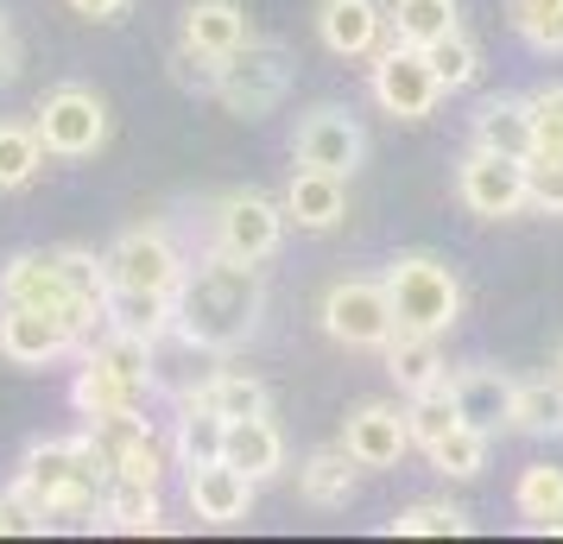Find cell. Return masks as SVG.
<instances>
[{"label":"cell","instance_id":"15","mask_svg":"<svg viewBox=\"0 0 563 544\" xmlns=\"http://www.w3.org/2000/svg\"><path fill=\"white\" fill-rule=\"evenodd\" d=\"M342 443H349V456H355L361 468H399V463H406V449H411L406 406H386V399L355 406L349 424H342Z\"/></svg>","mask_w":563,"mask_h":544},{"label":"cell","instance_id":"38","mask_svg":"<svg viewBox=\"0 0 563 544\" xmlns=\"http://www.w3.org/2000/svg\"><path fill=\"white\" fill-rule=\"evenodd\" d=\"M431 52V70H437V82L443 89H468V82L482 77V45L468 38V32H450V38H437V45H424Z\"/></svg>","mask_w":563,"mask_h":544},{"label":"cell","instance_id":"16","mask_svg":"<svg viewBox=\"0 0 563 544\" xmlns=\"http://www.w3.org/2000/svg\"><path fill=\"white\" fill-rule=\"evenodd\" d=\"M450 392H456L462 424H475V431H487V437L512 431V392H519L512 374L482 367V362H475V367H450Z\"/></svg>","mask_w":563,"mask_h":544},{"label":"cell","instance_id":"33","mask_svg":"<svg viewBox=\"0 0 563 544\" xmlns=\"http://www.w3.org/2000/svg\"><path fill=\"white\" fill-rule=\"evenodd\" d=\"M45 140H38V127H26V121H0V197L7 190H26L38 171H45Z\"/></svg>","mask_w":563,"mask_h":544},{"label":"cell","instance_id":"13","mask_svg":"<svg viewBox=\"0 0 563 544\" xmlns=\"http://www.w3.org/2000/svg\"><path fill=\"white\" fill-rule=\"evenodd\" d=\"M70 348H89L77 323H64L57 311H32V304H0V362L45 367L64 362Z\"/></svg>","mask_w":563,"mask_h":544},{"label":"cell","instance_id":"2","mask_svg":"<svg viewBox=\"0 0 563 544\" xmlns=\"http://www.w3.org/2000/svg\"><path fill=\"white\" fill-rule=\"evenodd\" d=\"M266 317V279L254 259L234 254H203L178 286V336H190V348L209 355H234L260 336Z\"/></svg>","mask_w":563,"mask_h":544},{"label":"cell","instance_id":"25","mask_svg":"<svg viewBox=\"0 0 563 544\" xmlns=\"http://www.w3.org/2000/svg\"><path fill=\"white\" fill-rule=\"evenodd\" d=\"M108 330H128V336H172L178 330V291H108Z\"/></svg>","mask_w":563,"mask_h":544},{"label":"cell","instance_id":"11","mask_svg":"<svg viewBox=\"0 0 563 544\" xmlns=\"http://www.w3.org/2000/svg\"><path fill=\"white\" fill-rule=\"evenodd\" d=\"M102 259H108V286L114 291H178L184 273H190L165 229H128Z\"/></svg>","mask_w":563,"mask_h":544},{"label":"cell","instance_id":"9","mask_svg":"<svg viewBox=\"0 0 563 544\" xmlns=\"http://www.w3.org/2000/svg\"><path fill=\"white\" fill-rule=\"evenodd\" d=\"M456 197H462V209L482 215V222H507L519 209H532L526 203V158L468 146L462 165H456Z\"/></svg>","mask_w":563,"mask_h":544},{"label":"cell","instance_id":"27","mask_svg":"<svg viewBox=\"0 0 563 544\" xmlns=\"http://www.w3.org/2000/svg\"><path fill=\"white\" fill-rule=\"evenodd\" d=\"M355 488H361V463L349 456V443L317 449V456H305V468H298V493H305L310 507H349Z\"/></svg>","mask_w":563,"mask_h":544},{"label":"cell","instance_id":"6","mask_svg":"<svg viewBox=\"0 0 563 544\" xmlns=\"http://www.w3.org/2000/svg\"><path fill=\"white\" fill-rule=\"evenodd\" d=\"M367 82H374V102H380L393 121H424V114H437V102L450 96L431 70V52H424V45H406V38H393L386 52H374Z\"/></svg>","mask_w":563,"mask_h":544},{"label":"cell","instance_id":"18","mask_svg":"<svg viewBox=\"0 0 563 544\" xmlns=\"http://www.w3.org/2000/svg\"><path fill=\"white\" fill-rule=\"evenodd\" d=\"M285 215L310 234H330L342 229V215H349V178L342 171H317V165H298L291 184H285Z\"/></svg>","mask_w":563,"mask_h":544},{"label":"cell","instance_id":"36","mask_svg":"<svg viewBox=\"0 0 563 544\" xmlns=\"http://www.w3.org/2000/svg\"><path fill=\"white\" fill-rule=\"evenodd\" d=\"M406 418H411V443H418V449H431L437 437H450V431L462 424V412H456V392H450V380H443V387H431V392H411Z\"/></svg>","mask_w":563,"mask_h":544},{"label":"cell","instance_id":"31","mask_svg":"<svg viewBox=\"0 0 563 544\" xmlns=\"http://www.w3.org/2000/svg\"><path fill=\"white\" fill-rule=\"evenodd\" d=\"M386 26L406 45H437V38H450L462 26V13L456 0H386Z\"/></svg>","mask_w":563,"mask_h":544},{"label":"cell","instance_id":"43","mask_svg":"<svg viewBox=\"0 0 563 544\" xmlns=\"http://www.w3.org/2000/svg\"><path fill=\"white\" fill-rule=\"evenodd\" d=\"M13 532H38V525H32V513L13 493H0V539H13Z\"/></svg>","mask_w":563,"mask_h":544},{"label":"cell","instance_id":"12","mask_svg":"<svg viewBox=\"0 0 563 544\" xmlns=\"http://www.w3.org/2000/svg\"><path fill=\"white\" fill-rule=\"evenodd\" d=\"M291 158L298 165H317V171H342V178H355V165L367 158V133L349 108L335 102H317L298 114V133H291Z\"/></svg>","mask_w":563,"mask_h":544},{"label":"cell","instance_id":"4","mask_svg":"<svg viewBox=\"0 0 563 544\" xmlns=\"http://www.w3.org/2000/svg\"><path fill=\"white\" fill-rule=\"evenodd\" d=\"M291 89V52L273 38H247L241 52L222 57V77H216V102L229 108L234 121H266Z\"/></svg>","mask_w":563,"mask_h":544},{"label":"cell","instance_id":"40","mask_svg":"<svg viewBox=\"0 0 563 544\" xmlns=\"http://www.w3.org/2000/svg\"><path fill=\"white\" fill-rule=\"evenodd\" d=\"M216 77H222V57L197 52L190 38H178V52H172V82L190 89V96H216Z\"/></svg>","mask_w":563,"mask_h":544},{"label":"cell","instance_id":"26","mask_svg":"<svg viewBox=\"0 0 563 544\" xmlns=\"http://www.w3.org/2000/svg\"><path fill=\"white\" fill-rule=\"evenodd\" d=\"M222 463H234L241 475H254V481H273L285 468V431L273 424V418H234L229 424V456Z\"/></svg>","mask_w":563,"mask_h":544},{"label":"cell","instance_id":"14","mask_svg":"<svg viewBox=\"0 0 563 544\" xmlns=\"http://www.w3.org/2000/svg\"><path fill=\"white\" fill-rule=\"evenodd\" d=\"M89 437L102 449V463L114 481H165V443L153 437V424L140 412H121V418H96Z\"/></svg>","mask_w":563,"mask_h":544},{"label":"cell","instance_id":"34","mask_svg":"<svg viewBox=\"0 0 563 544\" xmlns=\"http://www.w3.org/2000/svg\"><path fill=\"white\" fill-rule=\"evenodd\" d=\"M487 449H494V437L487 431H475V424H456L450 437H437L424 456H431L437 475H450V481H475L487 468Z\"/></svg>","mask_w":563,"mask_h":544},{"label":"cell","instance_id":"22","mask_svg":"<svg viewBox=\"0 0 563 544\" xmlns=\"http://www.w3.org/2000/svg\"><path fill=\"white\" fill-rule=\"evenodd\" d=\"M380 355H386V374L399 380L406 399L450 380V367H443V336H424V330H393V342H386Z\"/></svg>","mask_w":563,"mask_h":544},{"label":"cell","instance_id":"23","mask_svg":"<svg viewBox=\"0 0 563 544\" xmlns=\"http://www.w3.org/2000/svg\"><path fill=\"white\" fill-rule=\"evenodd\" d=\"M184 38L209 57H229L254 38V20H247L241 0H190L184 7Z\"/></svg>","mask_w":563,"mask_h":544},{"label":"cell","instance_id":"8","mask_svg":"<svg viewBox=\"0 0 563 544\" xmlns=\"http://www.w3.org/2000/svg\"><path fill=\"white\" fill-rule=\"evenodd\" d=\"M32 127H38L52 158H89V153H102V140H108V102L96 89H82V82H64V89H52L38 102Z\"/></svg>","mask_w":563,"mask_h":544},{"label":"cell","instance_id":"30","mask_svg":"<svg viewBox=\"0 0 563 544\" xmlns=\"http://www.w3.org/2000/svg\"><path fill=\"white\" fill-rule=\"evenodd\" d=\"M190 399H203V406H216V412L229 418H260L273 412V392H266V380H254V374H241V367H216L203 387L190 392Z\"/></svg>","mask_w":563,"mask_h":544},{"label":"cell","instance_id":"20","mask_svg":"<svg viewBox=\"0 0 563 544\" xmlns=\"http://www.w3.org/2000/svg\"><path fill=\"white\" fill-rule=\"evenodd\" d=\"M317 32L335 57H374L386 32V7L380 0H323L317 7Z\"/></svg>","mask_w":563,"mask_h":544},{"label":"cell","instance_id":"41","mask_svg":"<svg viewBox=\"0 0 563 544\" xmlns=\"http://www.w3.org/2000/svg\"><path fill=\"white\" fill-rule=\"evenodd\" d=\"M532 102V127H538V153L563 158V82H544L526 96Z\"/></svg>","mask_w":563,"mask_h":544},{"label":"cell","instance_id":"21","mask_svg":"<svg viewBox=\"0 0 563 544\" xmlns=\"http://www.w3.org/2000/svg\"><path fill=\"white\" fill-rule=\"evenodd\" d=\"M475 146L507 158H532L538 153V127H532V102L526 96H487L475 108Z\"/></svg>","mask_w":563,"mask_h":544},{"label":"cell","instance_id":"1","mask_svg":"<svg viewBox=\"0 0 563 544\" xmlns=\"http://www.w3.org/2000/svg\"><path fill=\"white\" fill-rule=\"evenodd\" d=\"M108 463L96 437H32L20 449V468H13V500L32 513L38 532L52 525H82L96 532L102 525V500H108Z\"/></svg>","mask_w":563,"mask_h":544},{"label":"cell","instance_id":"19","mask_svg":"<svg viewBox=\"0 0 563 544\" xmlns=\"http://www.w3.org/2000/svg\"><path fill=\"white\" fill-rule=\"evenodd\" d=\"M146 380H128L121 367H108L96 348H82V367H77V387H70V399H77V412L96 424V418H121V412H140L146 406Z\"/></svg>","mask_w":563,"mask_h":544},{"label":"cell","instance_id":"39","mask_svg":"<svg viewBox=\"0 0 563 544\" xmlns=\"http://www.w3.org/2000/svg\"><path fill=\"white\" fill-rule=\"evenodd\" d=\"M526 203L538 215H563V158H551V153L526 158Z\"/></svg>","mask_w":563,"mask_h":544},{"label":"cell","instance_id":"32","mask_svg":"<svg viewBox=\"0 0 563 544\" xmlns=\"http://www.w3.org/2000/svg\"><path fill=\"white\" fill-rule=\"evenodd\" d=\"M102 525H108V532H165L158 488H153V481H108Z\"/></svg>","mask_w":563,"mask_h":544},{"label":"cell","instance_id":"5","mask_svg":"<svg viewBox=\"0 0 563 544\" xmlns=\"http://www.w3.org/2000/svg\"><path fill=\"white\" fill-rule=\"evenodd\" d=\"M0 304H32V311H57L64 323H77L82 342L102 323V304H89L77 291V279L64 273L57 254H13L0 266Z\"/></svg>","mask_w":563,"mask_h":544},{"label":"cell","instance_id":"29","mask_svg":"<svg viewBox=\"0 0 563 544\" xmlns=\"http://www.w3.org/2000/svg\"><path fill=\"white\" fill-rule=\"evenodd\" d=\"M512 507L532 532H563V468L558 463H532L512 481Z\"/></svg>","mask_w":563,"mask_h":544},{"label":"cell","instance_id":"37","mask_svg":"<svg viewBox=\"0 0 563 544\" xmlns=\"http://www.w3.org/2000/svg\"><path fill=\"white\" fill-rule=\"evenodd\" d=\"M512 32L532 45V52H563V0H507Z\"/></svg>","mask_w":563,"mask_h":544},{"label":"cell","instance_id":"7","mask_svg":"<svg viewBox=\"0 0 563 544\" xmlns=\"http://www.w3.org/2000/svg\"><path fill=\"white\" fill-rule=\"evenodd\" d=\"M399 330L386 279H335L323 291V336L342 348H386Z\"/></svg>","mask_w":563,"mask_h":544},{"label":"cell","instance_id":"42","mask_svg":"<svg viewBox=\"0 0 563 544\" xmlns=\"http://www.w3.org/2000/svg\"><path fill=\"white\" fill-rule=\"evenodd\" d=\"M20 64H26V52H20V32L7 26V13H0V89L20 77Z\"/></svg>","mask_w":563,"mask_h":544},{"label":"cell","instance_id":"44","mask_svg":"<svg viewBox=\"0 0 563 544\" xmlns=\"http://www.w3.org/2000/svg\"><path fill=\"white\" fill-rule=\"evenodd\" d=\"M70 7H77L82 20H121L128 13V0H70Z\"/></svg>","mask_w":563,"mask_h":544},{"label":"cell","instance_id":"45","mask_svg":"<svg viewBox=\"0 0 563 544\" xmlns=\"http://www.w3.org/2000/svg\"><path fill=\"white\" fill-rule=\"evenodd\" d=\"M558 374H563V342H558Z\"/></svg>","mask_w":563,"mask_h":544},{"label":"cell","instance_id":"10","mask_svg":"<svg viewBox=\"0 0 563 544\" xmlns=\"http://www.w3.org/2000/svg\"><path fill=\"white\" fill-rule=\"evenodd\" d=\"M285 222H291L285 203L260 197V190H229V197L216 203V254H234V259L266 266V259L279 254Z\"/></svg>","mask_w":563,"mask_h":544},{"label":"cell","instance_id":"17","mask_svg":"<svg viewBox=\"0 0 563 544\" xmlns=\"http://www.w3.org/2000/svg\"><path fill=\"white\" fill-rule=\"evenodd\" d=\"M254 475H241L234 463H203L184 468V493H190V513L203 525H241L247 507H254Z\"/></svg>","mask_w":563,"mask_h":544},{"label":"cell","instance_id":"28","mask_svg":"<svg viewBox=\"0 0 563 544\" xmlns=\"http://www.w3.org/2000/svg\"><path fill=\"white\" fill-rule=\"evenodd\" d=\"M512 431L519 437H563V374H538V380H519L512 392Z\"/></svg>","mask_w":563,"mask_h":544},{"label":"cell","instance_id":"35","mask_svg":"<svg viewBox=\"0 0 563 544\" xmlns=\"http://www.w3.org/2000/svg\"><path fill=\"white\" fill-rule=\"evenodd\" d=\"M386 532H399V539H462L468 513L450 507V500H411V507H399L386 519Z\"/></svg>","mask_w":563,"mask_h":544},{"label":"cell","instance_id":"3","mask_svg":"<svg viewBox=\"0 0 563 544\" xmlns=\"http://www.w3.org/2000/svg\"><path fill=\"white\" fill-rule=\"evenodd\" d=\"M386 291H393V317H399V330H424V336L456 330L462 279H456V266H450V259L399 254L393 266H386Z\"/></svg>","mask_w":563,"mask_h":544},{"label":"cell","instance_id":"24","mask_svg":"<svg viewBox=\"0 0 563 544\" xmlns=\"http://www.w3.org/2000/svg\"><path fill=\"white\" fill-rule=\"evenodd\" d=\"M172 456H178V468L222 463L229 456V418L216 412V406H203V399H184L178 424H172Z\"/></svg>","mask_w":563,"mask_h":544}]
</instances>
